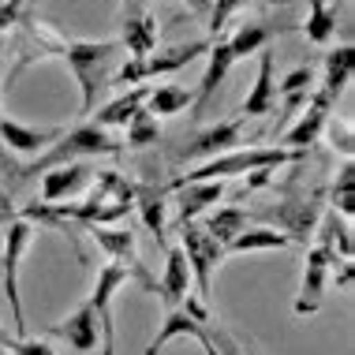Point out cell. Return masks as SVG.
<instances>
[{
	"mask_svg": "<svg viewBox=\"0 0 355 355\" xmlns=\"http://www.w3.org/2000/svg\"><path fill=\"white\" fill-rule=\"evenodd\" d=\"M337 266V254L322 251L318 243L306 251L303 258V284H300V300H295V314L300 318H306V314H314L325 300V277H329V270Z\"/></svg>",
	"mask_w": 355,
	"mask_h": 355,
	"instance_id": "8fae6325",
	"label": "cell"
},
{
	"mask_svg": "<svg viewBox=\"0 0 355 355\" xmlns=\"http://www.w3.org/2000/svg\"><path fill=\"white\" fill-rule=\"evenodd\" d=\"M128 209H135V184L120 172H98L90 195L83 202L71 206H26L19 217L26 220H49V225H64V220H79V225H116L120 217H128Z\"/></svg>",
	"mask_w": 355,
	"mask_h": 355,
	"instance_id": "7a4b0ae2",
	"label": "cell"
},
{
	"mask_svg": "<svg viewBox=\"0 0 355 355\" xmlns=\"http://www.w3.org/2000/svg\"><path fill=\"white\" fill-rule=\"evenodd\" d=\"M146 94H150V86H135V90H128V94H120L116 101H109L105 109H98V116H94V123L98 128H128V120L135 116V112L142 109V101H146Z\"/></svg>",
	"mask_w": 355,
	"mask_h": 355,
	"instance_id": "4316f807",
	"label": "cell"
},
{
	"mask_svg": "<svg viewBox=\"0 0 355 355\" xmlns=\"http://www.w3.org/2000/svg\"><path fill=\"white\" fill-rule=\"evenodd\" d=\"M352 68H355V49H352V45H337V49L325 53V79H322L318 90H322L333 105H337V98H340L344 90H348Z\"/></svg>",
	"mask_w": 355,
	"mask_h": 355,
	"instance_id": "603a6c76",
	"label": "cell"
},
{
	"mask_svg": "<svg viewBox=\"0 0 355 355\" xmlns=\"http://www.w3.org/2000/svg\"><path fill=\"white\" fill-rule=\"evenodd\" d=\"M4 348L12 355H56V348L49 340H37V337H23V340H8L4 337Z\"/></svg>",
	"mask_w": 355,
	"mask_h": 355,
	"instance_id": "d590c367",
	"label": "cell"
},
{
	"mask_svg": "<svg viewBox=\"0 0 355 355\" xmlns=\"http://www.w3.org/2000/svg\"><path fill=\"white\" fill-rule=\"evenodd\" d=\"M209 340L220 348V355H243V348H239L232 337H225V333H209Z\"/></svg>",
	"mask_w": 355,
	"mask_h": 355,
	"instance_id": "74e56055",
	"label": "cell"
},
{
	"mask_svg": "<svg viewBox=\"0 0 355 355\" xmlns=\"http://www.w3.org/2000/svg\"><path fill=\"white\" fill-rule=\"evenodd\" d=\"M352 187H355V165H352V157H344L340 180L333 184V214H340L344 220H352V214H355V195H352Z\"/></svg>",
	"mask_w": 355,
	"mask_h": 355,
	"instance_id": "d6a6232c",
	"label": "cell"
},
{
	"mask_svg": "<svg viewBox=\"0 0 355 355\" xmlns=\"http://www.w3.org/2000/svg\"><path fill=\"white\" fill-rule=\"evenodd\" d=\"M311 94H314V68H311V64H306V68L288 71V75H284V83L277 86V98L284 101V120L300 116Z\"/></svg>",
	"mask_w": 355,
	"mask_h": 355,
	"instance_id": "d4e9b609",
	"label": "cell"
},
{
	"mask_svg": "<svg viewBox=\"0 0 355 355\" xmlns=\"http://www.w3.org/2000/svg\"><path fill=\"white\" fill-rule=\"evenodd\" d=\"M0 352H4V337H0Z\"/></svg>",
	"mask_w": 355,
	"mask_h": 355,
	"instance_id": "7bdbcfd3",
	"label": "cell"
},
{
	"mask_svg": "<svg viewBox=\"0 0 355 355\" xmlns=\"http://www.w3.org/2000/svg\"><path fill=\"white\" fill-rule=\"evenodd\" d=\"M120 49H128L131 56H153V49H157V15L142 0H123Z\"/></svg>",
	"mask_w": 355,
	"mask_h": 355,
	"instance_id": "4fadbf2b",
	"label": "cell"
},
{
	"mask_svg": "<svg viewBox=\"0 0 355 355\" xmlns=\"http://www.w3.org/2000/svg\"><path fill=\"white\" fill-rule=\"evenodd\" d=\"M191 266H187V258L180 247H168V258H165V277H161V284H157V295H161V303H165V311H172V306H180L191 295Z\"/></svg>",
	"mask_w": 355,
	"mask_h": 355,
	"instance_id": "44dd1931",
	"label": "cell"
},
{
	"mask_svg": "<svg viewBox=\"0 0 355 355\" xmlns=\"http://www.w3.org/2000/svg\"><path fill=\"white\" fill-rule=\"evenodd\" d=\"M180 251H184L187 266H191V281H195V288H198L195 300L209 303V292H214V270L225 262V247H220L198 220H187V225H180Z\"/></svg>",
	"mask_w": 355,
	"mask_h": 355,
	"instance_id": "5b68a950",
	"label": "cell"
},
{
	"mask_svg": "<svg viewBox=\"0 0 355 355\" xmlns=\"http://www.w3.org/2000/svg\"><path fill=\"white\" fill-rule=\"evenodd\" d=\"M270 37H273V26H266V23H243L232 37H225V42H228L232 60H243V56L266 49V45H270Z\"/></svg>",
	"mask_w": 355,
	"mask_h": 355,
	"instance_id": "4dcf8cb0",
	"label": "cell"
},
{
	"mask_svg": "<svg viewBox=\"0 0 355 355\" xmlns=\"http://www.w3.org/2000/svg\"><path fill=\"white\" fill-rule=\"evenodd\" d=\"M195 101V90H187V86H176V83H165V86H153L146 94V101H142V109L150 112V116H176V112H184L187 105Z\"/></svg>",
	"mask_w": 355,
	"mask_h": 355,
	"instance_id": "484cf974",
	"label": "cell"
},
{
	"mask_svg": "<svg viewBox=\"0 0 355 355\" xmlns=\"http://www.w3.org/2000/svg\"><path fill=\"white\" fill-rule=\"evenodd\" d=\"M325 135H329V142H333V150H340L344 157H352L355 153V131H352V123L348 120H340V116H329L325 120Z\"/></svg>",
	"mask_w": 355,
	"mask_h": 355,
	"instance_id": "836d02e7",
	"label": "cell"
},
{
	"mask_svg": "<svg viewBox=\"0 0 355 355\" xmlns=\"http://www.w3.org/2000/svg\"><path fill=\"white\" fill-rule=\"evenodd\" d=\"M209 42H187V45H176V49H165L157 56H128V64L116 71V83L120 86H142V79L150 75H172L180 68H187L195 56H206Z\"/></svg>",
	"mask_w": 355,
	"mask_h": 355,
	"instance_id": "52a82bcc",
	"label": "cell"
},
{
	"mask_svg": "<svg viewBox=\"0 0 355 355\" xmlns=\"http://www.w3.org/2000/svg\"><path fill=\"white\" fill-rule=\"evenodd\" d=\"M123 150L120 139H112L105 128L98 123H79V128L64 131L60 139L53 142L49 150H42L31 165L23 168V180L26 176H45L49 168H60V165H71V161H83V157H116Z\"/></svg>",
	"mask_w": 355,
	"mask_h": 355,
	"instance_id": "277c9868",
	"label": "cell"
},
{
	"mask_svg": "<svg viewBox=\"0 0 355 355\" xmlns=\"http://www.w3.org/2000/svg\"><path fill=\"white\" fill-rule=\"evenodd\" d=\"M266 217L277 220V232L288 239H306L314 232V220H318V198L314 195H295L292 187L284 191V198L277 202V209H270Z\"/></svg>",
	"mask_w": 355,
	"mask_h": 355,
	"instance_id": "30bf717a",
	"label": "cell"
},
{
	"mask_svg": "<svg viewBox=\"0 0 355 355\" xmlns=\"http://www.w3.org/2000/svg\"><path fill=\"white\" fill-rule=\"evenodd\" d=\"M90 236H94V243H98L101 251L112 258V262L128 270L131 281H139L146 292H157V281L146 273V266H142V258H139L135 232H131V228H120V225H90Z\"/></svg>",
	"mask_w": 355,
	"mask_h": 355,
	"instance_id": "ba28073f",
	"label": "cell"
},
{
	"mask_svg": "<svg viewBox=\"0 0 355 355\" xmlns=\"http://www.w3.org/2000/svg\"><path fill=\"white\" fill-rule=\"evenodd\" d=\"M232 53H228V42L225 37H209V49H206V71H202V79H198V90H195V112L202 116L206 112V105L214 101V94L220 90V83H225V75L232 71Z\"/></svg>",
	"mask_w": 355,
	"mask_h": 355,
	"instance_id": "2e32d148",
	"label": "cell"
},
{
	"mask_svg": "<svg viewBox=\"0 0 355 355\" xmlns=\"http://www.w3.org/2000/svg\"><path fill=\"white\" fill-rule=\"evenodd\" d=\"M306 161V150H288V146H236V150H225L217 157L202 161L187 172V176L172 180V184H198V180H220L225 184L228 176H247V172H258V168H281V165H300Z\"/></svg>",
	"mask_w": 355,
	"mask_h": 355,
	"instance_id": "3957f363",
	"label": "cell"
},
{
	"mask_svg": "<svg viewBox=\"0 0 355 355\" xmlns=\"http://www.w3.org/2000/svg\"><path fill=\"white\" fill-rule=\"evenodd\" d=\"M34 243V220L15 217L12 225L4 228V247H0V273H4V295L8 306H12V322L19 333H26V314L23 303H19V266H23V254L31 251Z\"/></svg>",
	"mask_w": 355,
	"mask_h": 355,
	"instance_id": "8992f818",
	"label": "cell"
},
{
	"mask_svg": "<svg viewBox=\"0 0 355 355\" xmlns=\"http://www.w3.org/2000/svg\"><path fill=\"white\" fill-rule=\"evenodd\" d=\"M23 8H26V0H4V4H0V34H4L8 26H15V23H19Z\"/></svg>",
	"mask_w": 355,
	"mask_h": 355,
	"instance_id": "8d00e7d4",
	"label": "cell"
},
{
	"mask_svg": "<svg viewBox=\"0 0 355 355\" xmlns=\"http://www.w3.org/2000/svg\"><path fill=\"white\" fill-rule=\"evenodd\" d=\"M90 165H83V161H71V165H60V168H49L42 176V202L53 206V202H68L71 195H79V191L90 184Z\"/></svg>",
	"mask_w": 355,
	"mask_h": 355,
	"instance_id": "d6986e66",
	"label": "cell"
},
{
	"mask_svg": "<svg viewBox=\"0 0 355 355\" xmlns=\"http://www.w3.org/2000/svg\"><path fill=\"white\" fill-rule=\"evenodd\" d=\"M329 116H333V101L325 98L322 90H314L311 98H306V105H303L300 120H295L288 131H281V146H288V150H311L314 142H318V135H322V128H325V120H329Z\"/></svg>",
	"mask_w": 355,
	"mask_h": 355,
	"instance_id": "7c38bea8",
	"label": "cell"
},
{
	"mask_svg": "<svg viewBox=\"0 0 355 355\" xmlns=\"http://www.w3.org/2000/svg\"><path fill=\"white\" fill-rule=\"evenodd\" d=\"M243 116H236V120H225V123H214V128H206V131H198L195 142L184 150V157H217V153H225V150H236L239 146V135H243Z\"/></svg>",
	"mask_w": 355,
	"mask_h": 355,
	"instance_id": "ffe728a7",
	"label": "cell"
},
{
	"mask_svg": "<svg viewBox=\"0 0 355 355\" xmlns=\"http://www.w3.org/2000/svg\"><path fill=\"white\" fill-rule=\"evenodd\" d=\"M202 329H206V322L195 318V314H191L184 303L172 306V311H165V322H161L157 337L146 344V355H157L168 340H176V337H195V333H202Z\"/></svg>",
	"mask_w": 355,
	"mask_h": 355,
	"instance_id": "cb8c5ba5",
	"label": "cell"
},
{
	"mask_svg": "<svg viewBox=\"0 0 355 355\" xmlns=\"http://www.w3.org/2000/svg\"><path fill=\"white\" fill-rule=\"evenodd\" d=\"M157 142H161V120L150 116L146 109H139L135 116L128 120V139H123V146L142 150V146H157Z\"/></svg>",
	"mask_w": 355,
	"mask_h": 355,
	"instance_id": "1f68e13d",
	"label": "cell"
},
{
	"mask_svg": "<svg viewBox=\"0 0 355 355\" xmlns=\"http://www.w3.org/2000/svg\"><path fill=\"white\" fill-rule=\"evenodd\" d=\"M26 31H31V37L37 42V49L45 56H56V60L68 64V71L75 75L79 94H83L79 112L90 116L98 94L109 86V68H112V56L120 53V42H75V37L60 34L56 26L42 23V19H31Z\"/></svg>",
	"mask_w": 355,
	"mask_h": 355,
	"instance_id": "6da1fadb",
	"label": "cell"
},
{
	"mask_svg": "<svg viewBox=\"0 0 355 355\" xmlns=\"http://www.w3.org/2000/svg\"><path fill=\"white\" fill-rule=\"evenodd\" d=\"M184 4L191 8V12H198V15H209V8H214V0H184Z\"/></svg>",
	"mask_w": 355,
	"mask_h": 355,
	"instance_id": "ab89813d",
	"label": "cell"
},
{
	"mask_svg": "<svg viewBox=\"0 0 355 355\" xmlns=\"http://www.w3.org/2000/svg\"><path fill=\"white\" fill-rule=\"evenodd\" d=\"M135 209H139L142 225L153 232V239H157V243H165V225H168V198H165V187L135 184Z\"/></svg>",
	"mask_w": 355,
	"mask_h": 355,
	"instance_id": "7402d4cb",
	"label": "cell"
},
{
	"mask_svg": "<svg viewBox=\"0 0 355 355\" xmlns=\"http://www.w3.org/2000/svg\"><path fill=\"white\" fill-rule=\"evenodd\" d=\"M0 247H4V232H0Z\"/></svg>",
	"mask_w": 355,
	"mask_h": 355,
	"instance_id": "b9f144b4",
	"label": "cell"
},
{
	"mask_svg": "<svg viewBox=\"0 0 355 355\" xmlns=\"http://www.w3.org/2000/svg\"><path fill=\"white\" fill-rule=\"evenodd\" d=\"M131 277L123 266L116 262H105L98 270V281H94V292H90V303L94 314H98V329H101V355H116V333H112V295L128 284Z\"/></svg>",
	"mask_w": 355,
	"mask_h": 355,
	"instance_id": "9c48e42d",
	"label": "cell"
},
{
	"mask_svg": "<svg viewBox=\"0 0 355 355\" xmlns=\"http://www.w3.org/2000/svg\"><path fill=\"white\" fill-rule=\"evenodd\" d=\"M292 243L288 236H281L277 228H243L232 243L225 247V254H243V251H284V247Z\"/></svg>",
	"mask_w": 355,
	"mask_h": 355,
	"instance_id": "f546056e",
	"label": "cell"
},
{
	"mask_svg": "<svg viewBox=\"0 0 355 355\" xmlns=\"http://www.w3.org/2000/svg\"><path fill=\"white\" fill-rule=\"evenodd\" d=\"M306 23H303V34L311 45H325L337 37V8H329V0H306Z\"/></svg>",
	"mask_w": 355,
	"mask_h": 355,
	"instance_id": "83f0119b",
	"label": "cell"
},
{
	"mask_svg": "<svg viewBox=\"0 0 355 355\" xmlns=\"http://www.w3.org/2000/svg\"><path fill=\"white\" fill-rule=\"evenodd\" d=\"M0 56H4V37H0Z\"/></svg>",
	"mask_w": 355,
	"mask_h": 355,
	"instance_id": "60d3db41",
	"label": "cell"
},
{
	"mask_svg": "<svg viewBox=\"0 0 355 355\" xmlns=\"http://www.w3.org/2000/svg\"><path fill=\"white\" fill-rule=\"evenodd\" d=\"M176 191V209H180V225L198 220L209 206H217L225 198V184L220 180H198V184H168Z\"/></svg>",
	"mask_w": 355,
	"mask_h": 355,
	"instance_id": "ac0fdd59",
	"label": "cell"
},
{
	"mask_svg": "<svg viewBox=\"0 0 355 355\" xmlns=\"http://www.w3.org/2000/svg\"><path fill=\"white\" fill-rule=\"evenodd\" d=\"M64 135V128H26L12 116H0V142L8 150L23 153V157H37L42 150H49L56 139Z\"/></svg>",
	"mask_w": 355,
	"mask_h": 355,
	"instance_id": "e0dca14e",
	"label": "cell"
},
{
	"mask_svg": "<svg viewBox=\"0 0 355 355\" xmlns=\"http://www.w3.org/2000/svg\"><path fill=\"white\" fill-rule=\"evenodd\" d=\"M49 333H53V337H60L64 344H68V348H75L79 355L98 352V340H101L98 314H94V306H90V303L75 306V311L68 314V318H64V322H56Z\"/></svg>",
	"mask_w": 355,
	"mask_h": 355,
	"instance_id": "9a60e30c",
	"label": "cell"
},
{
	"mask_svg": "<svg viewBox=\"0 0 355 355\" xmlns=\"http://www.w3.org/2000/svg\"><path fill=\"white\" fill-rule=\"evenodd\" d=\"M243 4H247V0H214V8H209V34H214V37H225L228 19H232Z\"/></svg>",
	"mask_w": 355,
	"mask_h": 355,
	"instance_id": "e575fe53",
	"label": "cell"
},
{
	"mask_svg": "<svg viewBox=\"0 0 355 355\" xmlns=\"http://www.w3.org/2000/svg\"><path fill=\"white\" fill-rule=\"evenodd\" d=\"M273 64H277L273 45L258 49V75H254V86H251V94L243 98V109H239V116H243V120L266 116V112H273V109H277V79H273Z\"/></svg>",
	"mask_w": 355,
	"mask_h": 355,
	"instance_id": "5bb4252c",
	"label": "cell"
},
{
	"mask_svg": "<svg viewBox=\"0 0 355 355\" xmlns=\"http://www.w3.org/2000/svg\"><path fill=\"white\" fill-rule=\"evenodd\" d=\"M202 228L217 239L220 247H228V243H232V239L247 228V209H243V206H217L214 214L206 217Z\"/></svg>",
	"mask_w": 355,
	"mask_h": 355,
	"instance_id": "f1b7e54d",
	"label": "cell"
},
{
	"mask_svg": "<svg viewBox=\"0 0 355 355\" xmlns=\"http://www.w3.org/2000/svg\"><path fill=\"white\" fill-rule=\"evenodd\" d=\"M195 340L202 344V352H206V355H220V348H217L214 340H209V333H206V329H202V333H195Z\"/></svg>",
	"mask_w": 355,
	"mask_h": 355,
	"instance_id": "f35d334b",
	"label": "cell"
}]
</instances>
